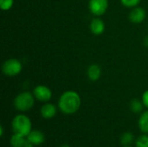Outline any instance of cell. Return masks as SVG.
<instances>
[{"mask_svg": "<svg viewBox=\"0 0 148 147\" xmlns=\"http://www.w3.org/2000/svg\"><path fill=\"white\" fill-rule=\"evenodd\" d=\"M82 105L80 94L74 90H67L61 94L58 100L59 110L67 115H71L78 112Z\"/></svg>", "mask_w": 148, "mask_h": 147, "instance_id": "cell-1", "label": "cell"}, {"mask_svg": "<svg viewBox=\"0 0 148 147\" xmlns=\"http://www.w3.org/2000/svg\"><path fill=\"white\" fill-rule=\"evenodd\" d=\"M11 129L13 133L27 137L32 131V122L27 115L20 113L12 119Z\"/></svg>", "mask_w": 148, "mask_h": 147, "instance_id": "cell-2", "label": "cell"}, {"mask_svg": "<svg viewBox=\"0 0 148 147\" xmlns=\"http://www.w3.org/2000/svg\"><path fill=\"white\" fill-rule=\"evenodd\" d=\"M35 96L30 92H21L14 99V107L19 112L29 111L35 105Z\"/></svg>", "mask_w": 148, "mask_h": 147, "instance_id": "cell-3", "label": "cell"}, {"mask_svg": "<svg viewBox=\"0 0 148 147\" xmlns=\"http://www.w3.org/2000/svg\"><path fill=\"white\" fill-rule=\"evenodd\" d=\"M23 69L22 62L16 58H10L3 62L2 65V72L4 75L13 77L18 75Z\"/></svg>", "mask_w": 148, "mask_h": 147, "instance_id": "cell-4", "label": "cell"}, {"mask_svg": "<svg viewBox=\"0 0 148 147\" xmlns=\"http://www.w3.org/2000/svg\"><path fill=\"white\" fill-rule=\"evenodd\" d=\"M108 0H89L88 9L95 16H103L108 9Z\"/></svg>", "mask_w": 148, "mask_h": 147, "instance_id": "cell-5", "label": "cell"}, {"mask_svg": "<svg viewBox=\"0 0 148 147\" xmlns=\"http://www.w3.org/2000/svg\"><path fill=\"white\" fill-rule=\"evenodd\" d=\"M36 100L41 102H49L52 98V91L51 89L45 85H37L34 88L32 91Z\"/></svg>", "mask_w": 148, "mask_h": 147, "instance_id": "cell-6", "label": "cell"}, {"mask_svg": "<svg viewBox=\"0 0 148 147\" xmlns=\"http://www.w3.org/2000/svg\"><path fill=\"white\" fill-rule=\"evenodd\" d=\"M147 17V11L144 8L136 6L131 10L128 15V19L134 24H140L144 22Z\"/></svg>", "mask_w": 148, "mask_h": 147, "instance_id": "cell-7", "label": "cell"}, {"mask_svg": "<svg viewBox=\"0 0 148 147\" xmlns=\"http://www.w3.org/2000/svg\"><path fill=\"white\" fill-rule=\"evenodd\" d=\"M89 29L93 35L101 36L105 31V23L100 16H95L91 20Z\"/></svg>", "mask_w": 148, "mask_h": 147, "instance_id": "cell-8", "label": "cell"}, {"mask_svg": "<svg viewBox=\"0 0 148 147\" xmlns=\"http://www.w3.org/2000/svg\"><path fill=\"white\" fill-rule=\"evenodd\" d=\"M56 113H57V107L53 103L46 102L42 106L40 109V114L45 120H50L54 118L56 115Z\"/></svg>", "mask_w": 148, "mask_h": 147, "instance_id": "cell-9", "label": "cell"}, {"mask_svg": "<svg viewBox=\"0 0 148 147\" xmlns=\"http://www.w3.org/2000/svg\"><path fill=\"white\" fill-rule=\"evenodd\" d=\"M26 138H27L28 141H29L35 146H41L45 141L44 133L39 130H32Z\"/></svg>", "mask_w": 148, "mask_h": 147, "instance_id": "cell-10", "label": "cell"}, {"mask_svg": "<svg viewBox=\"0 0 148 147\" xmlns=\"http://www.w3.org/2000/svg\"><path fill=\"white\" fill-rule=\"evenodd\" d=\"M88 78L92 81H98L101 76V68L98 64H91L87 69Z\"/></svg>", "mask_w": 148, "mask_h": 147, "instance_id": "cell-11", "label": "cell"}, {"mask_svg": "<svg viewBox=\"0 0 148 147\" xmlns=\"http://www.w3.org/2000/svg\"><path fill=\"white\" fill-rule=\"evenodd\" d=\"M138 126L143 133L148 134V110L142 112L140 115L138 120Z\"/></svg>", "mask_w": 148, "mask_h": 147, "instance_id": "cell-12", "label": "cell"}, {"mask_svg": "<svg viewBox=\"0 0 148 147\" xmlns=\"http://www.w3.org/2000/svg\"><path fill=\"white\" fill-rule=\"evenodd\" d=\"M26 140H27L26 137L22 136L20 134L13 133V135L10 139V145L11 147H22Z\"/></svg>", "mask_w": 148, "mask_h": 147, "instance_id": "cell-13", "label": "cell"}, {"mask_svg": "<svg viewBox=\"0 0 148 147\" xmlns=\"http://www.w3.org/2000/svg\"><path fill=\"white\" fill-rule=\"evenodd\" d=\"M145 107L143 102L141 100H139V99H133L131 101H130V104H129V108L130 110L134 113H141L142 111H143V108Z\"/></svg>", "mask_w": 148, "mask_h": 147, "instance_id": "cell-14", "label": "cell"}, {"mask_svg": "<svg viewBox=\"0 0 148 147\" xmlns=\"http://www.w3.org/2000/svg\"><path fill=\"white\" fill-rule=\"evenodd\" d=\"M134 135L130 132H126L122 133V135L121 136V144L123 146H131L132 143H134Z\"/></svg>", "mask_w": 148, "mask_h": 147, "instance_id": "cell-15", "label": "cell"}, {"mask_svg": "<svg viewBox=\"0 0 148 147\" xmlns=\"http://www.w3.org/2000/svg\"><path fill=\"white\" fill-rule=\"evenodd\" d=\"M135 147H148V134H142L135 140Z\"/></svg>", "mask_w": 148, "mask_h": 147, "instance_id": "cell-16", "label": "cell"}, {"mask_svg": "<svg viewBox=\"0 0 148 147\" xmlns=\"http://www.w3.org/2000/svg\"><path fill=\"white\" fill-rule=\"evenodd\" d=\"M14 5V0H0V8L3 11L10 10Z\"/></svg>", "mask_w": 148, "mask_h": 147, "instance_id": "cell-17", "label": "cell"}, {"mask_svg": "<svg viewBox=\"0 0 148 147\" xmlns=\"http://www.w3.org/2000/svg\"><path fill=\"white\" fill-rule=\"evenodd\" d=\"M140 2L141 0H121V4L127 8H134L136 6H139Z\"/></svg>", "mask_w": 148, "mask_h": 147, "instance_id": "cell-18", "label": "cell"}, {"mask_svg": "<svg viewBox=\"0 0 148 147\" xmlns=\"http://www.w3.org/2000/svg\"><path fill=\"white\" fill-rule=\"evenodd\" d=\"M141 101L145 106V107H147L148 109V89L146 90L143 94H142V97H141Z\"/></svg>", "mask_w": 148, "mask_h": 147, "instance_id": "cell-19", "label": "cell"}, {"mask_svg": "<svg viewBox=\"0 0 148 147\" xmlns=\"http://www.w3.org/2000/svg\"><path fill=\"white\" fill-rule=\"evenodd\" d=\"M22 147H35L34 145H32L29 141H28V139L25 141V143L22 146Z\"/></svg>", "mask_w": 148, "mask_h": 147, "instance_id": "cell-20", "label": "cell"}, {"mask_svg": "<svg viewBox=\"0 0 148 147\" xmlns=\"http://www.w3.org/2000/svg\"><path fill=\"white\" fill-rule=\"evenodd\" d=\"M143 42H144V45L146 46V47H148V35L144 38V41H143Z\"/></svg>", "mask_w": 148, "mask_h": 147, "instance_id": "cell-21", "label": "cell"}, {"mask_svg": "<svg viewBox=\"0 0 148 147\" xmlns=\"http://www.w3.org/2000/svg\"><path fill=\"white\" fill-rule=\"evenodd\" d=\"M0 132H1V134H0L1 137H3V126H0Z\"/></svg>", "mask_w": 148, "mask_h": 147, "instance_id": "cell-22", "label": "cell"}, {"mask_svg": "<svg viewBox=\"0 0 148 147\" xmlns=\"http://www.w3.org/2000/svg\"><path fill=\"white\" fill-rule=\"evenodd\" d=\"M60 147H71L70 146H69V145H67V144H65V145H62Z\"/></svg>", "mask_w": 148, "mask_h": 147, "instance_id": "cell-23", "label": "cell"}, {"mask_svg": "<svg viewBox=\"0 0 148 147\" xmlns=\"http://www.w3.org/2000/svg\"><path fill=\"white\" fill-rule=\"evenodd\" d=\"M123 147H134V146H123Z\"/></svg>", "mask_w": 148, "mask_h": 147, "instance_id": "cell-24", "label": "cell"}]
</instances>
